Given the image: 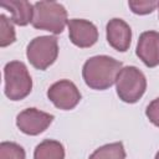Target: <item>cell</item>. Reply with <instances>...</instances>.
Returning <instances> with one entry per match:
<instances>
[{
  "label": "cell",
  "mask_w": 159,
  "mask_h": 159,
  "mask_svg": "<svg viewBox=\"0 0 159 159\" xmlns=\"http://www.w3.org/2000/svg\"><path fill=\"white\" fill-rule=\"evenodd\" d=\"M122 68L120 61L106 55H98L84 62L82 67V77L89 88L104 91L116 83L117 76Z\"/></svg>",
  "instance_id": "obj_1"
},
{
  "label": "cell",
  "mask_w": 159,
  "mask_h": 159,
  "mask_svg": "<svg viewBox=\"0 0 159 159\" xmlns=\"http://www.w3.org/2000/svg\"><path fill=\"white\" fill-rule=\"evenodd\" d=\"M67 22V11L62 4L56 1H37L34 4L31 25L35 29L57 35L65 30Z\"/></svg>",
  "instance_id": "obj_2"
},
{
  "label": "cell",
  "mask_w": 159,
  "mask_h": 159,
  "mask_svg": "<svg viewBox=\"0 0 159 159\" xmlns=\"http://www.w3.org/2000/svg\"><path fill=\"white\" fill-rule=\"evenodd\" d=\"M4 93L10 101H21L32 89V80L27 67L21 61L7 62L4 67Z\"/></svg>",
  "instance_id": "obj_3"
},
{
  "label": "cell",
  "mask_w": 159,
  "mask_h": 159,
  "mask_svg": "<svg viewBox=\"0 0 159 159\" xmlns=\"http://www.w3.org/2000/svg\"><path fill=\"white\" fill-rule=\"evenodd\" d=\"M118 97L125 103L138 102L147 89V78L135 66L123 67L116 80Z\"/></svg>",
  "instance_id": "obj_4"
},
{
  "label": "cell",
  "mask_w": 159,
  "mask_h": 159,
  "mask_svg": "<svg viewBox=\"0 0 159 159\" xmlns=\"http://www.w3.org/2000/svg\"><path fill=\"white\" fill-rule=\"evenodd\" d=\"M58 56V42L56 36H37L26 47L29 62L40 71L50 67Z\"/></svg>",
  "instance_id": "obj_5"
},
{
  "label": "cell",
  "mask_w": 159,
  "mask_h": 159,
  "mask_svg": "<svg viewBox=\"0 0 159 159\" xmlns=\"http://www.w3.org/2000/svg\"><path fill=\"white\" fill-rule=\"evenodd\" d=\"M47 97L53 106L62 111L73 109L81 101V93L77 86L70 80H60L50 86Z\"/></svg>",
  "instance_id": "obj_6"
},
{
  "label": "cell",
  "mask_w": 159,
  "mask_h": 159,
  "mask_svg": "<svg viewBox=\"0 0 159 159\" xmlns=\"http://www.w3.org/2000/svg\"><path fill=\"white\" fill-rule=\"evenodd\" d=\"M52 120V114L42 112L37 108H27L17 114L16 125L22 133L27 135H37L46 130Z\"/></svg>",
  "instance_id": "obj_7"
},
{
  "label": "cell",
  "mask_w": 159,
  "mask_h": 159,
  "mask_svg": "<svg viewBox=\"0 0 159 159\" xmlns=\"http://www.w3.org/2000/svg\"><path fill=\"white\" fill-rule=\"evenodd\" d=\"M67 26L71 42L80 48L91 47L98 40V30L96 25L88 20L71 19L68 20Z\"/></svg>",
  "instance_id": "obj_8"
},
{
  "label": "cell",
  "mask_w": 159,
  "mask_h": 159,
  "mask_svg": "<svg viewBox=\"0 0 159 159\" xmlns=\"http://www.w3.org/2000/svg\"><path fill=\"white\" fill-rule=\"evenodd\" d=\"M137 56L147 67H155L159 65V32L145 31L140 34L137 48Z\"/></svg>",
  "instance_id": "obj_9"
},
{
  "label": "cell",
  "mask_w": 159,
  "mask_h": 159,
  "mask_svg": "<svg viewBox=\"0 0 159 159\" xmlns=\"http://www.w3.org/2000/svg\"><path fill=\"white\" fill-rule=\"evenodd\" d=\"M106 35L108 43L119 52H125L130 46L132 30L130 26L122 19L114 17L108 21L106 26Z\"/></svg>",
  "instance_id": "obj_10"
},
{
  "label": "cell",
  "mask_w": 159,
  "mask_h": 159,
  "mask_svg": "<svg viewBox=\"0 0 159 159\" xmlns=\"http://www.w3.org/2000/svg\"><path fill=\"white\" fill-rule=\"evenodd\" d=\"M0 6L11 14V21L19 26H26L32 21L34 5L26 0H4Z\"/></svg>",
  "instance_id": "obj_11"
},
{
  "label": "cell",
  "mask_w": 159,
  "mask_h": 159,
  "mask_svg": "<svg viewBox=\"0 0 159 159\" xmlns=\"http://www.w3.org/2000/svg\"><path fill=\"white\" fill-rule=\"evenodd\" d=\"M34 159H65V148L58 140L45 139L36 145Z\"/></svg>",
  "instance_id": "obj_12"
},
{
  "label": "cell",
  "mask_w": 159,
  "mask_h": 159,
  "mask_svg": "<svg viewBox=\"0 0 159 159\" xmlns=\"http://www.w3.org/2000/svg\"><path fill=\"white\" fill-rule=\"evenodd\" d=\"M88 159H125V150L122 142L104 144L97 148Z\"/></svg>",
  "instance_id": "obj_13"
},
{
  "label": "cell",
  "mask_w": 159,
  "mask_h": 159,
  "mask_svg": "<svg viewBox=\"0 0 159 159\" xmlns=\"http://www.w3.org/2000/svg\"><path fill=\"white\" fill-rule=\"evenodd\" d=\"M16 40V34L15 29L11 24V21L4 15H0V46L6 47L15 42Z\"/></svg>",
  "instance_id": "obj_14"
},
{
  "label": "cell",
  "mask_w": 159,
  "mask_h": 159,
  "mask_svg": "<svg viewBox=\"0 0 159 159\" xmlns=\"http://www.w3.org/2000/svg\"><path fill=\"white\" fill-rule=\"evenodd\" d=\"M0 159H26V154L17 143L2 142L0 144Z\"/></svg>",
  "instance_id": "obj_15"
},
{
  "label": "cell",
  "mask_w": 159,
  "mask_h": 159,
  "mask_svg": "<svg viewBox=\"0 0 159 159\" xmlns=\"http://www.w3.org/2000/svg\"><path fill=\"white\" fill-rule=\"evenodd\" d=\"M128 6L137 15H147L155 10L158 2L154 0H130L128 1Z\"/></svg>",
  "instance_id": "obj_16"
},
{
  "label": "cell",
  "mask_w": 159,
  "mask_h": 159,
  "mask_svg": "<svg viewBox=\"0 0 159 159\" xmlns=\"http://www.w3.org/2000/svg\"><path fill=\"white\" fill-rule=\"evenodd\" d=\"M145 116L148 117L150 123L159 127V97L153 99L148 104V107L145 109Z\"/></svg>",
  "instance_id": "obj_17"
},
{
  "label": "cell",
  "mask_w": 159,
  "mask_h": 159,
  "mask_svg": "<svg viewBox=\"0 0 159 159\" xmlns=\"http://www.w3.org/2000/svg\"><path fill=\"white\" fill-rule=\"evenodd\" d=\"M154 159H159V152L155 154V158H154Z\"/></svg>",
  "instance_id": "obj_18"
},
{
  "label": "cell",
  "mask_w": 159,
  "mask_h": 159,
  "mask_svg": "<svg viewBox=\"0 0 159 159\" xmlns=\"http://www.w3.org/2000/svg\"><path fill=\"white\" fill-rule=\"evenodd\" d=\"M158 11H159V2H158Z\"/></svg>",
  "instance_id": "obj_19"
}]
</instances>
